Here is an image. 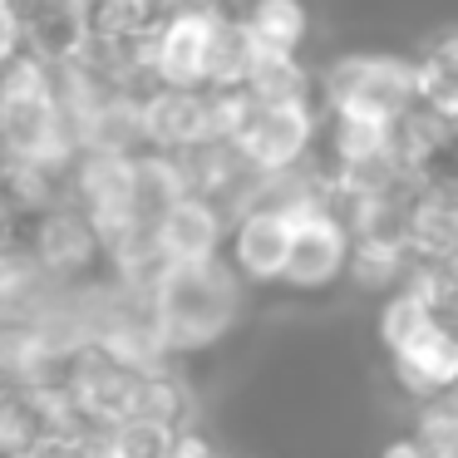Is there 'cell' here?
<instances>
[{"mask_svg": "<svg viewBox=\"0 0 458 458\" xmlns=\"http://www.w3.org/2000/svg\"><path fill=\"white\" fill-rule=\"evenodd\" d=\"M212 5H168L148 40V70L158 84H202V55H208Z\"/></svg>", "mask_w": 458, "mask_h": 458, "instance_id": "cell-5", "label": "cell"}, {"mask_svg": "<svg viewBox=\"0 0 458 458\" xmlns=\"http://www.w3.org/2000/svg\"><path fill=\"white\" fill-rule=\"evenodd\" d=\"M345 257H350V232L335 222V212L306 208L291 222V247H286L281 281L296 291H326L330 281H340Z\"/></svg>", "mask_w": 458, "mask_h": 458, "instance_id": "cell-4", "label": "cell"}, {"mask_svg": "<svg viewBox=\"0 0 458 458\" xmlns=\"http://www.w3.org/2000/svg\"><path fill=\"white\" fill-rule=\"evenodd\" d=\"M232 11L247 25L257 50L301 55V40H306V5L301 0H237Z\"/></svg>", "mask_w": 458, "mask_h": 458, "instance_id": "cell-10", "label": "cell"}, {"mask_svg": "<svg viewBox=\"0 0 458 458\" xmlns=\"http://www.w3.org/2000/svg\"><path fill=\"white\" fill-rule=\"evenodd\" d=\"M158 330L173 345H208L227 330L237 310V281L227 267L212 261H168L153 281Z\"/></svg>", "mask_w": 458, "mask_h": 458, "instance_id": "cell-1", "label": "cell"}, {"mask_svg": "<svg viewBox=\"0 0 458 458\" xmlns=\"http://www.w3.org/2000/svg\"><path fill=\"white\" fill-rule=\"evenodd\" d=\"M163 15H168L163 0H84V30H89V40L104 45L148 40Z\"/></svg>", "mask_w": 458, "mask_h": 458, "instance_id": "cell-12", "label": "cell"}, {"mask_svg": "<svg viewBox=\"0 0 458 458\" xmlns=\"http://www.w3.org/2000/svg\"><path fill=\"white\" fill-rule=\"evenodd\" d=\"M257 60L247 25L237 21L232 5H212V30H208V55H202V84L208 89H242Z\"/></svg>", "mask_w": 458, "mask_h": 458, "instance_id": "cell-9", "label": "cell"}, {"mask_svg": "<svg viewBox=\"0 0 458 458\" xmlns=\"http://www.w3.org/2000/svg\"><path fill=\"white\" fill-rule=\"evenodd\" d=\"M291 222L296 212L257 202V208L237 212V227H232V271L247 281H281L286 267V247H291Z\"/></svg>", "mask_w": 458, "mask_h": 458, "instance_id": "cell-6", "label": "cell"}, {"mask_svg": "<svg viewBox=\"0 0 458 458\" xmlns=\"http://www.w3.org/2000/svg\"><path fill=\"white\" fill-rule=\"evenodd\" d=\"M21 50H25V45H21V15H15L11 0H0V64L15 60Z\"/></svg>", "mask_w": 458, "mask_h": 458, "instance_id": "cell-14", "label": "cell"}, {"mask_svg": "<svg viewBox=\"0 0 458 458\" xmlns=\"http://www.w3.org/2000/svg\"><path fill=\"white\" fill-rule=\"evenodd\" d=\"M153 247L163 261H212L222 247V212L182 192L153 227Z\"/></svg>", "mask_w": 458, "mask_h": 458, "instance_id": "cell-7", "label": "cell"}, {"mask_svg": "<svg viewBox=\"0 0 458 458\" xmlns=\"http://www.w3.org/2000/svg\"><path fill=\"white\" fill-rule=\"evenodd\" d=\"M428 320H444V316H434V310H428L414 291H399V296H389L385 316H379V340H385L389 350H399L404 340H414Z\"/></svg>", "mask_w": 458, "mask_h": 458, "instance_id": "cell-13", "label": "cell"}, {"mask_svg": "<svg viewBox=\"0 0 458 458\" xmlns=\"http://www.w3.org/2000/svg\"><path fill=\"white\" fill-rule=\"evenodd\" d=\"M389 355H394V369L404 379V389H414L424 399L444 394L458 375V350H454V335H448V320H428L414 340H404Z\"/></svg>", "mask_w": 458, "mask_h": 458, "instance_id": "cell-8", "label": "cell"}, {"mask_svg": "<svg viewBox=\"0 0 458 458\" xmlns=\"http://www.w3.org/2000/svg\"><path fill=\"white\" fill-rule=\"evenodd\" d=\"M385 458H428V454H424V444H419V438H399V444L385 448Z\"/></svg>", "mask_w": 458, "mask_h": 458, "instance_id": "cell-15", "label": "cell"}, {"mask_svg": "<svg viewBox=\"0 0 458 458\" xmlns=\"http://www.w3.org/2000/svg\"><path fill=\"white\" fill-rule=\"evenodd\" d=\"M414 99L419 70L414 60H394V55H345L316 80L320 114H355V119L394 123Z\"/></svg>", "mask_w": 458, "mask_h": 458, "instance_id": "cell-2", "label": "cell"}, {"mask_svg": "<svg viewBox=\"0 0 458 458\" xmlns=\"http://www.w3.org/2000/svg\"><path fill=\"white\" fill-rule=\"evenodd\" d=\"M143 143L158 153H178L217 133V94L208 84H153L139 104Z\"/></svg>", "mask_w": 458, "mask_h": 458, "instance_id": "cell-3", "label": "cell"}, {"mask_svg": "<svg viewBox=\"0 0 458 458\" xmlns=\"http://www.w3.org/2000/svg\"><path fill=\"white\" fill-rule=\"evenodd\" d=\"M35 251H40V261H50V267L74 271V267H84V261H94L99 237H94L89 217H84L80 208H45V217L35 222Z\"/></svg>", "mask_w": 458, "mask_h": 458, "instance_id": "cell-11", "label": "cell"}]
</instances>
